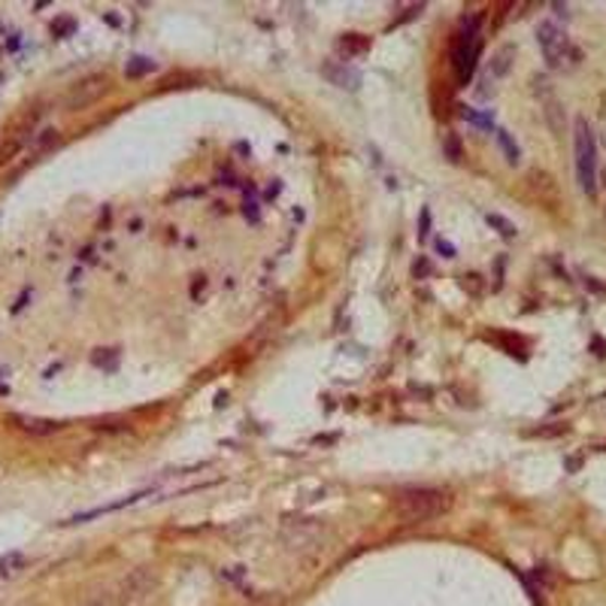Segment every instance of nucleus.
<instances>
[{"label": "nucleus", "mask_w": 606, "mask_h": 606, "mask_svg": "<svg viewBox=\"0 0 606 606\" xmlns=\"http://www.w3.org/2000/svg\"><path fill=\"white\" fill-rule=\"evenodd\" d=\"M573 158H577V180L582 185V191L594 198L597 195V180H601V170H597V140H594V131L589 125V119L579 115L577 125H573Z\"/></svg>", "instance_id": "nucleus-1"}, {"label": "nucleus", "mask_w": 606, "mask_h": 606, "mask_svg": "<svg viewBox=\"0 0 606 606\" xmlns=\"http://www.w3.org/2000/svg\"><path fill=\"white\" fill-rule=\"evenodd\" d=\"M397 516L404 522H428L437 519L452 507V497L437 488H409L397 497Z\"/></svg>", "instance_id": "nucleus-2"}, {"label": "nucleus", "mask_w": 606, "mask_h": 606, "mask_svg": "<svg viewBox=\"0 0 606 606\" xmlns=\"http://www.w3.org/2000/svg\"><path fill=\"white\" fill-rule=\"evenodd\" d=\"M536 42H540L543 61L549 64L552 71H567V67H573L579 61L573 40H570L555 22H543V25L536 28Z\"/></svg>", "instance_id": "nucleus-3"}, {"label": "nucleus", "mask_w": 606, "mask_h": 606, "mask_svg": "<svg viewBox=\"0 0 606 606\" xmlns=\"http://www.w3.org/2000/svg\"><path fill=\"white\" fill-rule=\"evenodd\" d=\"M480 46H482V34H480V25L473 22H467L465 30L458 34V42H455V52H452V61H455V73H458V79L467 83L470 79V73L477 67V58H480Z\"/></svg>", "instance_id": "nucleus-4"}, {"label": "nucleus", "mask_w": 606, "mask_h": 606, "mask_svg": "<svg viewBox=\"0 0 606 606\" xmlns=\"http://www.w3.org/2000/svg\"><path fill=\"white\" fill-rule=\"evenodd\" d=\"M18 428L28 431L30 437H49V434H55L61 424L42 422V419H25V416H22V419H18Z\"/></svg>", "instance_id": "nucleus-5"}, {"label": "nucleus", "mask_w": 606, "mask_h": 606, "mask_svg": "<svg viewBox=\"0 0 606 606\" xmlns=\"http://www.w3.org/2000/svg\"><path fill=\"white\" fill-rule=\"evenodd\" d=\"M18 565H22V555H7V558L0 561V577H3L7 570H15Z\"/></svg>", "instance_id": "nucleus-6"}, {"label": "nucleus", "mask_w": 606, "mask_h": 606, "mask_svg": "<svg viewBox=\"0 0 606 606\" xmlns=\"http://www.w3.org/2000/svg\"><path fill=\"white\" fill-rule=\"evenodd\" d=\"M88 606H100V604H88Z\"/></svg>", "instance_id": "nucleus-7"}]
</instances>
